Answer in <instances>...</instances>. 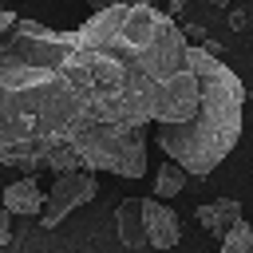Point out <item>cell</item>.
I'll use <instances>...</instances> for the list:
<instances>
[{"instance_id":"cell-1","label":"cell","mask_w":253,"mask_h":253,"mask_svg":"<svg viewBox=\"0 0 253 253\" xmlns=\"http://www.w3.org/2000/svg\"><path fill=\"white\" fill-rule=\"evenodd\" d=\"M67 71L99 123H182L198 103L190 43L154 4L95 8L67 32Z\"/></svg>"},{"instance_id":"cell-2","label":"cell","mask_w":253,"mask_h":253,"mask_svg":"<svg viewBox=\"0 0 253 253\" xmlns=\"http://www.w3.org/2000/svg\"><path fill=\"white\" fill-rule=\"evenodd\" d=\"M87 103L67 71V32L20 20L0 32V166L83 170L67 150Z\"/></svg>"},{"instance_id":"cell-3","label":"cell","mask_w":253,"mask_h":253,"mask_svg":"<svg viewBox=\"0 0 253 253\" xmlns=\"http://www.w3.org/2000/svg\"><path fill=\"white\" fill-rule=\"evenodd\" d=\"M190 67L198 75V103L190 119L154 123V126H158V146L166 150V158H174L186 174L206 178L210 170L221 166V158L241 138L245 87L210 47L190 43Z\"/></svg>"},{"instance_id":"cell-4","label":"cell","mask_w":253,"mask_h":253,"mask_svg":"<svg viewBox=\"0 0 253 253\" xmlns=\"http://www.w3.org/2000/svg\"><path fill=\"white\" fill-rule=\"evenodd\" d=\"M67 150L79 158L83 170H111L119 178H142L146 174V126L142 123H99L87 119Z\"/></svg>"},{"instance_id":"cell-5","label":"cell","mask_w":253,"mask_h":253,"mask_svg":"<svg viewBox=\"0 0 253 253\" xmlns=\"http://www.w3.org/2000/svg\"><path fill=\"white\" fill-rule=\"evenodd\" d=\"M99 194V182L91 170H63L55 174L51 190H43V210H40V225L43 229H55L63 217H71L79 206H87L91 198Z\"/></svg>"},{"instance_id":"cell-6","label":"cell","mask_w":253,"mask_h":253,"mask_svg":"<svg viewBox=\"0 0 253 253\" xmlns=\"http://www.w3.org/2000/svg\"><path fill=\"white\" fill-rule=\"evenodd\" d=\"M142 233L150 249H174L182 241V221L162 198H142Z\"/></svg>"},{"instance_id":"cell-7","label":"cell","mask_w":253,"mask_h":253,"mask_svg":"<svg viewBox=\"0 0 253 253\" xmlns=\"http://www.w3.org/2000/svg\"><path fill=\"white\" fill-rule=\"evenodd\" d=\"M4 210H8V213H20V217H36V213L43 210V190H40L36 174L16 178V182L4 186Z\"/></svg>"},{"instance_id":"cell-8","label":"cell","mask_w":253,"mask_h":253,"mask_svg":"<svg viewBox=\"0 0 253 253\" xmlns=\"http://www.w3.org/2000/svg\"><path fill=\"white\" fill-rule=\"evenodd\" d=\"M194 217H198V225H202L206 233L221 237L233 221H241V202H237V198H213V202H202Z\"/></svg>"},{"instance_id":"cell-9","label":"cell","mask_w":253,"mask_h":253,"mask_svg":"<svg viewBox=\"0 0 253 253\" xmlns=\"http://www.w3.org/2000/svg\"><path fill=\"white\" fill-rule=\"evenodd\" d=\"M115 229L119 241L126 249H146V233H142V198H126L115 210Z\"/></svg>"},{"instance_id":"cell-10","label":"cell","mask_w":253,"mask_h":253,"mask_svg":"<svg viewBox=\"0 0 253 253\" xmlns=\"http://www.w3.org/2000/svg\"><path fill=\"white\" fill-rule=\"evenodd\" d=\"M186 170L170 158V162H162L158 170H154V198H162V202H170V198H178L182 190H186Z\"/></svg>"},{"instance_id":"cell-11","label":"cell","mask_w":253,"mask_h":253,"mask_svg":"<svg viewBox=\"0 0 253 253\" xmlns=\"http://www.w3.org/2000/svg\"><path fill=\"white\" fill-rule=\"evenodd\" d=\"M221 253H253V229H249V221L241 217V221H233L221 237Z\"/></svg>"},{"instance_id":"cell-12","label":"cell","mask_w":253,"mask_h":253,"mask_svg":"<svg viewBox=\"0 0 253 253\" xmlns=\"http://www.w3.org/2000/svg\"><path fill=\"white\" fill-rule=\"evenodd\" d=\"M8 237H12V213H8V210H0V245H4Z\"/></svg>"},{"instance_id":"cell-13","label":"cell","mask_w":253,"mask_h":253,"mask_svg":"<svg viewBox=\"0 0 253 253\" xmlns=\"http://www.w3.org/2000/svg\"><path fill=\"white\" fill-rule=\"evenodd\" d=\"M79 4H91V8H111V4H150V0H79Z\"/></svg>"},{"instance_id":"cell-14","label":"cell","mask_w":253,"mask_h":253,"mask_svg":"<svg viewBox=\"0 0 253 253\" xmlns=\"http://www.w3.org/2000/svg\"><path fill=\"white\" fill-rule=\"evenodd\" d=\"M229 28H233V32H241V28H245V12H241V8H237V12H229Z\"/></svg>"},{"instance_id":"cell-15","label":"cell","mask_w":253,"mask_h":253,"mask_svg":"<svg viewBox=\"0 0 253 253\" xmlns=\"http://www.w3.org/2000/svg\"><path fill=\"white\" fill-rule=\"evenodd\" d=\"M12 24H16V12H8V8H0V32H4V28H12Z\"/></svg>"},{"instance_id":"cell-16","label":"cell","mask_w":253,"mask_h":253,"mask_svg":"<svg viewBox=\"0 0 253 253\" xmlns=\"http://www.w3.org/2000/svg\"><path fill=\"white\" fill-rule=\"evenodd\" d=\"M210 4H229V0H210Z\"/></svg>"},{"instance_id":"cell-17","label":"cell","mask_w":253,"mask_h":253,"mask_svg":"<svg viewBox=\"0 0 253 253\" xmlns=\"http://www.w3.org/2000/svg\"><path fill=\"white\" fill-rule=\"evenodd\" d=\"M249 229H253V221H249Z\"/></svg>"}]
</instances>
